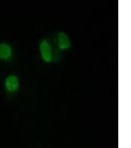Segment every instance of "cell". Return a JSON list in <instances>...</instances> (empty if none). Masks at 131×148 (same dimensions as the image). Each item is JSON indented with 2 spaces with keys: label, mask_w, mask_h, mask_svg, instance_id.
<instances>
[{
  "label": "cell",
  "mask_w": 131,
  "mask_h": 148,
  "mask_svg": "<svg viewBox=\"0 0 131 148\" xmlns=\"http://www.w3.org/2000/svg\"><path fill=\"white\" fill-rule=\"evenodd\" d=\"M39 51L43 60L46 63H50L53 60L52 46L46 39H43L39 45Z\"/></svg>",
  "instance_id": "cell-1"
},
{
  "label": "cell",
  "mask_w": 131,
  "mask_h": 148,
  "mask_svg": "<svg viewBox=\"0 0 131 148\" xmlns=\"http://www.w3.org/2000/svg\"><path fill=\"white\" fill-rule=\"evenodd\" d=\"M20 86L18 77L15 75H9L5 80V87L9 92L14 93L17 91Z\"/></svg>",
  "instance_id": "cell-2"
},
{
  "label": "cell",
  "mask_w": 131,
  "mask_h": 148,
  "mask_svg": "<svg viewBox=\"0 0 131 148\" xmlns=\"http://www.w3.org/2000/svg\"><path fill=\"white\" fill-rule=\"evenodd\" d=\"M57 43L59 49L61 50H66L71 46L69 36L64 32H59L58 33Z\"/></svg>",
  "instance_id": "cell-3"
},
{
  "label": "cell",
  "mask_w": 131,
  "mask_h": 148,
  "mask_svg": "<svg viewBox=\"0 0 131 148\" xmlns=\"http://www.w3.org/2000/svg\"><path fill=\"white\" fill-rule=\"evenodd\" d=\"M13 49L11 46L7 42H0V59L7 60L11 58Z\"/></svg>",
  "instance_id": "cell-4"
}]
</instances>
